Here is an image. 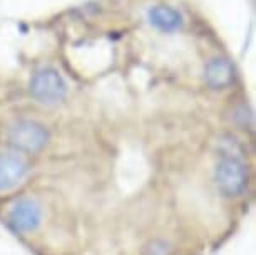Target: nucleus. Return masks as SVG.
<instances>
[{"label": "nucleus", "instance_id": "obj_1", "mask_svg": "<svg viewBox=\"0 0 256 255\" xmlns=\"http://www.w3.org/2000/svg\"><path fill=\"white\" fill-rule=\"evenodd\" d=\"M214 181L226 196H240L248 185V170L238 156L226 155L214 170Z\"/></svg>", "mask_w": 256, "mask_h": 255}, {"label": "nucleus", "instance_id": "obj_2", "mask_svg": "<svg viewBox=\"0 0 256 255\" xmlns=\"http://www.w3.org/2000/svg\"><path fill=\"white\" fill-rule=\"evenodd\" d=\"M49 141V131L37 121H17L8 129V143L20 153H37Z\"/></svg>", "mask_w": 256, "mask_h": 255}, {"label": "nucleus", "instance_id": "obj_3", "mask_svg": "<svg viewBox=\"0 0 256 255\" xmlns=\"http://www.w3.org/2000/svg\"><path fill=\"white\" fill-rule=\"evenodd\" d=\"M30 94L38 103L52 106L64 101L67 84L56 69H40L30 79Z\"/></svg>", "mask_w": 256, "mask_h": 255}, {"label": "nucleus", "instance_id": "obj_4", "mask_svg": "<svg viewBox=\"0 0 256 255\" xmlns=\"http://www.w3.org/2000/svg\"><path fill=\"white\" fill-rule=\"evenodd\" d=\"M8 223L16 232L30 233L40 227L42 223V210L37 201L30 198L17 200L8 211Z\"/></svg>", "mask_w": 256, "mask_h": 255}, {"label": "nucleus", "instance_id": "obj_5", "mask_svg": "<svg viewBox=\"0 0 256 255\" xmlns=\"http://www.w3.org/2000/svg\"><path fill=\"white\" fill-rule=\"evenodd\" d=\"M27 175V163L18 155L2 153L0 155V191L14 190Z\"/></svg>", "mask_w": 256, "mask_h": 255}, {"label": "nucleus", "instance_id": "obj_6", "mask_svg": "<svg viewBox=\"0 0 256 255\" xmlns=\"http://www.w3.org/2000/svg\"><path fill=\"white\" fill-rule=\"evenodd\" d=\"M234 78V69L230 61L214 57L204 67V79L212 89H223L226 88Z\"/></svg>", "mask_w": 256, "mask_h": 255}, {"label": "nucleus", "instance_id": "obj_7", "mask_svg": "<svg viewBox=\"0 0 256 255\" xmlns=\"http://www.w3.org/2000/svg\"><path fill=\"white\" fill-rule=\"evenodd\" d=\"M148 19H149V22H151V26L156 27L158 31L168 32V34L180 31L182 26L181 14L168 6H156V7L149 9Z\"/></svg>", "mask_w": 256, "mask_h": 255}, {"label": "nucleus", "instance_id": "obj_8", "mask_svg": "<svg viewBox=\"0 0 256 255\" xmlns=\"http://www.w3.org/2000/svg\"><path fill=\"white\" fill-rule=\"evenodd\" d=\"M169 252H171V248H169V245L166 242H162V240H154L148 247L149 255H169Z\"/></svg>", "mask_w": 256, "mask_h": 255}]
</instances>
